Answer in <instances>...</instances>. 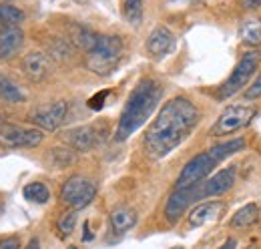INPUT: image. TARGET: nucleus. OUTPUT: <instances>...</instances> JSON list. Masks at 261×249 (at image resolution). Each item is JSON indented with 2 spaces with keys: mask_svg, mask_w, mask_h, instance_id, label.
<instances>
[{
  "mask_svg": "<svg viewBox=\"0 0 261 249\" xmlns=\"http://www.w3.org/2000/svg\"><path fill=\"white\" fill-rule=\"evenodd\" d=\"M199 109L187 96H175L167 101L159 111L157 119L145 133V147L155 159L167 157L175 151L199 123Z\"/></svg>",
  "mask_w": 261,
  "mask_h": 249,
  "instance_id": "nucleus-1",
  "label": "nucleus"
},
{
  "mask_svg": "<svg viewBox=\"0 0 261 249\" xmlns=\"http://www.w3.org/2000/svg\"><path fill=\"white\" fill-rule=\"evenodd\" d=\"M163 96V87L153 79H143L133 91L125 103V109L121 113V119L117 124L115 139L127 141L135 131H139L149 121L153 111L157 109L159 101Z\"/></svg>",
  "mask_w": 261,
  "mask_h": 249,
  "instance_id": "nucleus-2",
  "label": "nucleus"
},
{
  "mask_svg": "<svg viewBox=\"0 0 261 249\" xmlns=\"http://www.w3.org/2000/svg\"><path fill=\"white\" fill-rule=\"evenodd\" d=\"M123 40L121 36L117 34H98L97 36V44L93 46V51L87 53V68L93 70L95 74H109L115 70L117 62L121 61L123 57Z\"/></svg>",
  "mask_w": 261,
  "mask_h": 249,
  "instance_id": "nucleus-3",
  "label": "nucleus"
},
{
  "mask_svg": "<svg viewBox=\"0 0 261 249\" xmlns=\"http://www.w3.org/2000/svg\"><path fill=\"white\" fill-rule=\"evenodd\" d=\"M261 55L259 51H249L241 57V61L237 62V66L233 68V72L229 74V79L223 83V87L219 89V96L221 98H229L233 94H237L253 77L255 68L259 66Z\"/></svg>",
  "mask_w": 261,
  "mask_h": 249,
  "instance_id": "nucleus-4",
  "label": "nucleus"
},
{
  "mask_svg": "<svg viewBox=\"0 0 261 249\" xmlns=\"http://www.w3.org/2000/svg\"><path fill=\"white\" fill-rule=\"evenodd\" d=\"M255 115V109L253 107H247V105H229L223 109V113L219 115V119L215 121V124L211 127V135L213 137H225L231 135L243 127L251 123Z\"/></svg>",
  "mask_w": 261,
  "mask_h": 249,
  "instance_id": "nucleus-5",
  "label": "nucleus"
},
{
  "mask_svg": "<svg viewBox=\"0 0 261 249\" xmlns=\"http://www.w3.org/2000/svg\"><path fill=\"white\" fill-rule=\"evenodd\" d=\"M97 195V185L87 179V177H81V175H74L70 179H66L63 189H61V199L63 203L68 205L70 209H83L87 207Z\"/></svg>",
  "mask_w": 261,
  "mask_h": 249,
  "instance_id": "nucleus-6",
  "label": "nucleus"
},
{
  "mask_svg": "<svg viewBox=\"0 0 261 249\" xmlns=\"http://www.w3.org/2000/svg\"><path fill=\"white\" fill-rule=\"evenodd\" d=\"M217 163H219V159L213 155L211 151H205V153L195 155L183 167V171L179 173V179L175 183V189H183V187H191L195 185V183H201L217 167Z\"/></svg>",
  "mask_w": 261,
  "mask_h": 249,
  "instance_id": "nucleus-7",
  "label": "nucleus"
},
{
  "mask_svg": "<svg viewBox=\"0 0 261 249\" xmlns=\"http://www.w3.org/2000/svg\"><path fill=\"white\" fill-rule=\"evenodd\" d=\"M44 135L38 129H22L18 124H0V145L12 149H33L42 143Z\"/></svg>",
  "mask_w": 261,
  "mask_h": 249,
  "instance_id": "nucleus-8",
  "label": "nucleus"
},
{
  "mask_svg": "<svg viewBox=\"0 0 261 249\" xmlns=\"http://www.w3.org/2000/svg\"><path fill=\"white\" fill-rule=\"evenodd\" d=\"M66 117V103L65 101H55L48 105H42L38 109H34L31 113V121L36 127L44 129V131H57Z\"/></svg>",
  "mask_w": 261,
  "mask_h": 249,
  "instance_id": "nucleus-9",
  "label": "nucleus"
},
{
  "mask_svg": "<svg viewBox=\"0 0 261 249\" xmlns=\"http://www.w3.org/2000/svg\"><path fill=\"white\" fill-rule=\"evenodd\" d=\"M195 201H199V193H197V183L191 187H183V189H175L173 195L167 199L165 205V215L171 223L179 221V217L183 215V211H187L189 205H193Z\"/></svg>",
  "mask_w": 261,
  "mask_h": 249,
  "instance_id": "nucleus-10",
  "label": "nucleus"
},
{
  "mask_svg": "<svg viewBox=\"0 0 261 249\" xmlns=\"http://www.w3.org/2000/svg\"><path fill=\"white\" fill-rule=\"evenodd\" d=\"M235 169L227 167V169H221L217 175H213L211 179H203L201 183H197V193H199V201L205 199V197H213V195H223L227 193L231 187L235 185Z\"/></svg>",
  "mask_w": 261,
  "mask_h": 249,
  "instance_id": "nucleus-11",
  "label": "nucleus"
},
{
  "mask_svg": "<svg viewBox=\"0 0 261 249\" xmlns=\"http://www.w3.org/2000/svg\"><path fill=\"white\" fill-rule=\"evenodd\" d=\"M223 209H225V203H221V201H203L191 209V213L187 217V225L191 229H197L207 223H213L221 217Z\"/></svg>",
  "mask_w": 261,
  "mask_h": 249,
  "instance_id": "nucleus-12",
  "label": "nucleus"
},
{
  "mask_svg": "<svg viewBox=\"0 0 261 249\" xmlns=\"http://www.w3.org/2000/svg\"><path fill=\"white\" fill-rule=\"evenodd\" d=\"M50 68L53 64L48 61V57L40 51H31L22 59V70L33 83H42L50 74Z\"/></svg>",
  "mask_w": 261,
  "mask_h": 249,
  "instance_id": "nucleus-13",
  "label": "nucleus"
},
{
  "mask_svg": "<svg viewBox=\"0 0 261 249\" xmlns=\"http://www.w3.org/2000/svg\"><path fill=\"white\" fill-rule=\"evenodd\" d=\"M175 44V38H173V32L169 31L167 27H157L155 31L149 34L147 38V51L153 59H163L171 53Z\"/></svg>",
  "mask_w": 261,
  "mask_h": 249,
  "instance_id": "nucleus-14",
  "label": "nucleus"
},
{
  "mask_svg": "<svg viewBox=\"0 0 261 249\" xmlns=\"http://www.w3.org/2000/svg\"><path fill=\"white\" fill-rule=\"evenodd\" d=\"M65 141L68 143L70 149L85 153V151H91L97 147L98 137L95 127H79V129H72L70 133H66Z\"/></svg>",
  "mask_w": 261,
  "mask_h": 249,
  "instance_id": "nucleus-15",
  "label": "nucleus"
},
{
  "mask_svg": "<svg viewBox=\"0 0 261 249\" xmlns=\"http://www.w3.org/2000/svg\"><path fill=\"white\" fill-rule=\"evenodd\" d=\"M24 44V32L16 27H8L0 32V61H10L18 55Z\"/></svg>",
  "mask_w": 261,
  "mask_h": 249,
  "instance_id": "nucleus-16",
  "label": "nucleus"
},
{
  "mask_svg": "<svg viewBox=\"0 0 261 249\" xmlns=\"http://www.w3.org/2000/svg\"><path fill=\"white\" fill-rule=\"evenodd\" d=\"M135 223H137V211L133 207L121 205V207L113 209V213H111V227H113L115 235L127 233L129 229L135 227Z\"/></svg>",
  "mask_w": 261,
  "mask_h": 249,
  "instance_id": "nucleus-17",
  "label": "nucleus"
},
{
  "mask_svg": "<svg viewBox=\"0 0 261 249\" xmlns=\"http://www.w3.org/2000/svg\"><path fill=\"white\" fill-rule=\"evenodd\" d=\"M257 219H259V207H257L255 203H247L245 207H241V209L231 217L229 225L235 227V229H245V227H251Z\"/></svg>",
  "mask_w": 261,
  "mask_h": 249,
  "instance_id": "nucleus-18",
  "label": "nucleus"
},
{
  "mask_svg": "<svg viewBox=\"0 0 261 249\" xmlns=\"http://www.w3.org/2000/svg\"><path fill=\"white\" fill-rule=\"evenodd\" d=\"M74 159H76L74 149H70V147H55L46 155V161L53 169H65V167L74 163Z\"/></svg>",
  "mask_w": 261,
  "mask_h": 249,
  "instance_id": "nucleus-19",
  "label": "nucleus"
},
{
  "mask_svg": "<svg viewBox=\"0 0 261 249\" xmlns=\"http://www.w3.org/2000/svg\"><path fill=\"white\" fill-rule=\"evenodd\" d=\"M97 36L98 34H95V32L89 31V29H85V27H72V31H70L72 44H74L76 48L85 51V53L93 51V46L97 44Z\"/></svg>",
  "mask_w": 261,
  "mask_h": 249,
  "instance_id": "nucleus-20",
  "label": "nucleus"
},
{
  "mask_svg": "<svg viewBox=\"0 0 261 249\" xmlns=\"http://www.w3.org/2000/svg\"><path fill=\"white\" fill-rule=\"evenodd\" d=\"M241 40L247 46H259L261 44V20L259 18H249L241 24Z\"/></svg>",
  "mask_w": 261,
  "mask_h": 249,
  "instance_id": "nucleus-21",
  "label": "nucleus"
},
{
  "mask_svg": "<svg viewBox=\"0 0 261 249\" xmlns=\"http://www.w3.org/2000/svg\"><path fill=\"white\" fill-rule=\"evenodd\" d=\"M22 195L27 201L31 203H38V205H44L48 199H50V191L48 187L40 181H34V183H29V185L22 189Z\"/></svg>",
  "mask_w": 261,
  "mask_h": 249,
  "instance_id": "nucleus-22",
  "label": "nucleus"
},
{
  "mask_svg": "<svg viewBox=\"0 0 261 249\" xmlns=\"http://www.w3.org/2000/svg\"><path fill=\"white\" fill-rule=\"evenodd\" d=\"M24 20V12L12 4H0V24L4 29L8 27H18Z\"/></svg>",
  "mask_w": 261,
  "mask_h": 249,
  "instance_id": "nucleus-23",
  "label": "nucleus"
},
{
  "mask_svg": "<svg viewBox=\"0 0 261 249\" xmlns=\"http://www.w3.org/2000/svg\"><path fill=\"white\" fill-rule=\"evenodd\" d=\"M0 98L6 103H22L24 101V93L8 79L0 77Z\"/></svg>",
  "mask_w": 261,
  "mask_h": 249,
  "instance_id": "nucleus-24",
  "label": "nucleus"
},
{
  "mask_svg": "<svg viewBox=\"0 0 261 249\" xmlns=\"http://www.w3.org/2000/svg\"><path fill=\"white\" fill-rule=\"evenodd\" d=\"M123 16L130 24L143 20V0H123Z\"/></svg>",
  "mask_w": 261,
  "mask_h": 249,
  "instance_id": "nucleus-25",
  "label": "nucleus"
},
{
  "mask_svg": "<svg viewBox=\"0 0 261 249\" xmlns=\"http://www.w3.org/2000/svg\"><path fill=\"white\" fill-rule=\"evenodd\" d=\"M74 225H76V209H70V211H66L63 217L59 219V233L66 237V235H70L72 231H74Z\"/></svg>",
  "mask_w": 261,
  "mask_h": 249,
  "instance_id": "nucleus-26",
  "label": "nucleus"
},
{
  "mask_svg": "<svg viewBox=\"0 0 261 249\" xmlns=\"http://www.w3.org/2000/svg\"><path fill=\"white\" fill-rule=\"evenodd\" d=\"M243 94H245V98H247V101L259 98V96H261V72H259V77L253 81V85H251V87H249V89H247Z\"/></svg>",
  "mask_w": 261,
  "mask_h": 249,
  "instance_id": "nucleus-27",
  "label": "nucleus"
},
{
  "mask_svg": "<svg viewBox=\"0 0 261 249\" xmlns=\"http://www.w3.org/2000/svg\"><path fill=\"white\" fill-rule=\"evenodd\" d=\"M109 96V91H100V93H97L91 101H89V107L93 109V111H100L102 109V105H105V98Z\"/></svg>",
  "mask_w": 261,
  "mask_h": 249,
  "instance_id": "nucleus-28",
  "label": "nucleus"
},
{
  "mask_svg": "<svg viewBox=\"0 0 261 249\" xmlns=\"http://www.w3.org/2000/svg\"><path fill=\"white\" fill-rule=\"evenodd\" d=\"M0 249H20V241H18V237H4L2 241H0Z\"/></svg>",
  "mask_w": 261,
  "mask_h": 249,
  "instance_id": "nucleus-29",
  "label": "nucleus"
},
{
  "mask_svg": "<svg viewBox=\"0 0 261 249\" xmlns=\"http://www.w3.org/2000/svg\"><path fill=\"white\" fill-rule=\"evenodd\" d=\"M24 249H40V241H38V237H33V239L27 243V247Z\"/></svg>",
  "mask_w": 261,
  "mask_h": 249,
  "instance_id": "nucleus-30",
  "label": "nucleus"
},
{
  "mask_svg": "<svg viewBox=\"0 0 261 249\" xmlns=\"http://www.w3.org/2000/svg\"><path fill=\"white\" fill-rule=\"evenodd\" d=\"M243 6L245 8H257V6H261V0H245Z\"/></svg>",
  "mask_w": 261,
  "mask_h": 249,
  "instance_id": "nucleus-31",
  "label": "nucleus"
},
{
  "mask_svg": "<svg viewBox=\"0 0 261 249\" xmlns=\"http://www.w3.org/2000/svg\"><path fill=\"white\" fill-rule=\"evenodd\" d=\"M219 249H235V239H227Z\"/></svg>",
  "mask_w": 261,
  "mask_h": 249,
  "instance_id": "nucleus-32",
  "label": "nucleus"
},
{
  "mask_svg": "<svg viewBox=\"0 0 261 249\" xmlns=\"http://www.w3.org/2000/svg\"><path fill=\"white\" fill-rule=\"evenodd\" d=\"M93 235H91V231H89V225H85V239H91Z\"/></svg>",
  "mask_w": 261,
  "mask_h": 249,
  "instance_id": "nucleus-33",
  "label": "nucleus"
},
{
  "mask_svg": "<svg viewBox=\"0 0 261 249\" xmlns=\"http://www.w3.org/2000/svg\"><path fill=\"white\" fill-rule=\"evenodd\" d=\"M247 249H261V245H259V243H251Z\"/></svg>",
  "mask_w": 261,
  "mask_h": 249,
  "instance_id": "nucleus-34",
  "label": "nucleus"
},
{
  "mask_svg": "<svg viewBox=\"0 0 261 249\" xmlns=\"http://www.w3.org/2000/svg\"><path fill=\"white\" fill-rule=\"evenodd\" d=\"M171 2H201V0H171Z\"/></svg>",
  "mask_w": 261,
  "mask_h": 249,
  "instance_id": "nucleus-35",
  "label": "nucleus"
},
{
  "mask_svg": "<svg viewBox=\"0 0 261 249\" xmlns=\"http://www.w3.org/2000/svg\"><path fill=\"white\" fill-rule=\"evenodd\" d=\"M68 249H76V247H68Z\"/></svg>",
  "mask_w": 261,
  "mask_h": 249,
  "instance_id": "nucleus-36",
  "label": "nucleus"
}]
</instances>
